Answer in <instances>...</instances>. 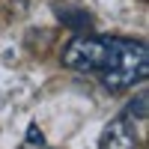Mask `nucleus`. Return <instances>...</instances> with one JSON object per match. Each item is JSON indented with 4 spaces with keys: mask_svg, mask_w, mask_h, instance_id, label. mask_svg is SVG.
<instances>
[{
    "mask_svg": "<svg viewBox=\"0 0 149 149\" xmlns=\"http://www.w3.org/2000/svg\"><path fill=\"white\" fill-rule=\"evenodd\" d=\"M102 72V84L110 93H122L131 90L134 84H140L149 72V51L146 42L140 39H116L110 36L107 39V60Z\"/></svg>",
    "mask_w": 149,
    "mask_h": 149,
    "instance_id": "obj_1",
    "label": "nucleus"
},
{
    "mask_svg": "<svg viewBox=\"0 0 149 149\" xmlns=\"http://www.w3.org/2000/svg\"><path fill=\"white\" fill-rule=\"evenodd\" d=\"M104 60H107V39H98V36H74L60 54V63L74 72H98Z\"/></svg>",
    "mask_w": 149,
    "mask_h": 149,
    "instance_id": "obj_2",
    "label": "nucleus"
},
{
    "mask_svg": "<svg viewBox=\"0 0 149 149\" xmlns=\"http://www.w3.org/2000/svg\"><path fill=\"white\" fill-rule=\"evenodd\" d=\"M98 149H137V131H134V122L122 113L116 119H110L104 131H102V140H98Z\"/></svg>",
    "mask_w": 149,
    "mask_h": 149,
    "instance_id": "obj_3",
    "label": "nucleus"
},
{
    "mask_svg": "<svg viewBox=\"0 0 149 149\" xmlns=\"http://www.w3.org/2000/svg\"><path fill=\"white\" fill-rule=\"evenodd\" d=\"M57 18L66 24L69 30H86L93 24L90 12L86 9H78V6H57Z\"/></svg>",
    "mask_w": 149,
    "mask_h": 149,
    "instance_id": "obj_4",
    "label": "nucleus"
},
{
    "mask_svg": "<svg viewBox=\"0 0 149 149\" xmlns=\"http://www.w3.org/2000/svg\"><path fill=\"white\" fill-rule=\"evenodd\" d=\"M149 95H146V90H140L137 95L128 102V107H125V116L128 119H146V113H149Z\"/></svg>",
    "mask_w": 149,
    "mask_h": 149,
    "instance_id": "obj_5",
    "label": "nucleus"
},
{
    "mask_svg": "<svg viewBox=\"0 0 149 149\" xmlns=\"http://www.w3.org/2000/svg\"><path fill=\"white\" fill-rule=\"evenodd\" d=\"M27 143H30V146H42V143H45V137H42V131H39V125H36V122L27 128Z\"/></svg>",
    "mask_w": 149,
    "mask_h": 149,
    "instance_id": "obj_6",
    "label": "nucleus"
}]
</instances>
